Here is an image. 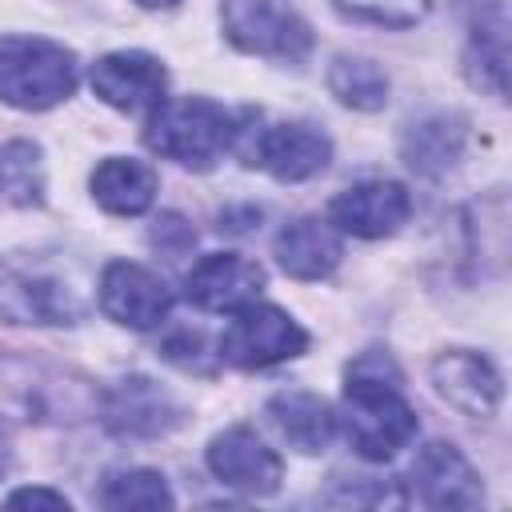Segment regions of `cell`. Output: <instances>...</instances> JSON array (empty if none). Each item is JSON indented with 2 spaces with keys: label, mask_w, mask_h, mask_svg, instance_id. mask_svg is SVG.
<instances>
[{
  "label": "cell",
  "mask_w": 512,
  "mask_h": 512,
  "mask_svg": "<svg viewBox=\"0 0 512 512\" xmlns=\"http://www.w3.org/2000/svg\"><path fill=\"white\" fill-rule=\"evenodd\" d=\"M100 504L104 508H172V492L164 484L160 472L152 468H128V472H112L100 488Z\"/></svg>",
  "instance_id": "obj_21"
},
{
  "label": "cell",
  "mask_w": 512,
  "mask_h": 512,
  "mask_svg": "<svg viewBox=\"0 0 512 512\" xmlns=\"http://www.w3.org/2000/svg\"><path fill=\"white\" fill-rule=\"evenodd\" d=\"M340 256H344V248H340L336 228L316 220V216H300V220L284 224L280 236H276V260L296 280L328 276L340 264Z\"/></svg>",
  "instance_id": "obj_16"
},
{
  "label": "cell",
  "mask_w": 512,
  "mask_h": 512,
  "mask_svg": "<svg viewBox=\"0 0 512 512\" xmlns=\"http://www.w3.org/2000/svg\"><path fill=\"white\" fill-rule=\"evenodd\" d=\"M268 420L300 452H324L336 436V416H332L328 400H320L316 392H304V388L276 392L268 400Z\"/></svg>",
  "instance_id": "obj_17"
},
{
  "label": "cell",
  "mask_w": 512,
  "mask_h": 512,
  "mask_svg": "<svg viewBox=\"0 0 512 512\" xmlns=\"http://www.w3.org/2000/svg\"><path fill=\"white\" fill-rule=\"evenodd\" d=\"M264 288V268L240 252H212L184 276V296L204 312H236Z\"/></svg>",
  "instance_id": "obj_10"
},
{
  "label": "cell",
  "mask_w": 512,
  "mask_h": 512,
  "mask_svg": "<svg viewBox=\"0 0 512 512\" xmlns=\"http://www.w3.org/2000/svg\"><path fill=\"white\" fill-rule=\"evenodd\" d=\"M412 488L416 500L428 508H476L484 488L480 476L472 472V464L444 440H432L416 452L412 460Z\"/></svg>",
  "instance_id": "obj_12"
},
{
  "label": "cell",
  "mask_w": 512,
  "mask_h": 512,
  "mask_svg": "<svg viewBox=\"0 0 512 512\" xmlns=\"http://www.w3.org/2000/svg\"><path fill=\"white\" fill-rule=\"evenodd\" d=\"M0 184L16 204H40L44 192V168H40V148L28 140H16L0 156Z\"/></svg>",
  "instance_id": "obj_23"
},
{
  "label": "cell",
  "mask_w": 512,
  "mask_h": 512,
  "mask_svg": "<svg viewBox=\"0 0 512 512\" xmlns=\"http://www.w3.org/2000/svg\"><path fill=\"white\" fill-rule=\"evenodd\" d=\"M92 196L112 216H140L156 196V172L132 156H108L92 172Z\"/></svg>",
  "instance_id": "obj_18"
},
{
  "label": "cell",
  "mask_w": 512,
  "mask_h": 512,
  "mask_svg": "<svg viewBox=\"0 0 512 512\" xmlns=\"http://www.w3.org/2000/svg\"><path fill=\"white\" fill-rule=\"evenodd\" d=\"M8 468H12V452H8V444L0 440V480L8 476Z\"/></svg>",
  "instance_id": "obj_29"
},
{
  "label": "cell",
  "mask_w": 512,
  "mask_h": 512,
  "mask_svg": "<svg viewBox=\"0 0 512 512\" xmlns=\"http://www.w3.org/2000/svg\"><path fill=\"white\" fill-rule=\"evenodd\" d=\"M0 316L12 324H76L80 304L52 280H32L0 264Z\"/></svg>",
  "instance_id": "obj_15"
},
{
  "label": "cell",
  "mask_w": 512,
  "mask_h": 512,
  "mask_svg": "<svg viewBox=\"0 0 512 512\" xmlns=\"http://www.w3.org/2000/svg\"><path fill=\"white\" fill-rule=\"evenodd\" d=\"M100 308L124 328H156L172 312V288L144 264L112 260L100 276Z\"/></svg>",
  "instance_id": "obj_8"
},
{
  "label": "cell",
  "mask_w": 512,
  "mask_h": 512,
  "mask_svg": "<svg viewBox=\"0 0 512 512\" xmlns=\"http://www.w3.org/2000/svg\"><path fill=\"white\" fill-rule=\"evenodd\" d=\"M104 424L116 436H164L180 424V408L148 376H128L104 396Z\"/></svg>",
  "instance_id": "obj_14"
},
{
  "label": "cell",
  "mask_w": 512,
  "mask_h": 512,
  "mask_svg": "<svg viewBox=\"0 0 512 512\" xmlns=\"http://www.w3.org/2000/svg\"><path fill=\"white\" fill-rule=\"evenodd\" d=\"M344 436L364 460H392L416 436V412L400 396V368L384 352H364L348 364Z\"/></svg>",
  "instance_id": "obj_1"
},
{
  "label": "cell",
  "mask_w": 512,
  "mask_h": 512,
  "mask_svg": "<svg viewBox=\"0 0 512 512\" xmlns=\"http://www.w3.org/2000/svg\"><path fill=\"white\" fill-rule=\"evenodd\" d=\"M240 136H248V144H244L248 164L272 172L276 180H308V176L324 172L332 160L328 136L312 124H272L260 132L240 128Z\"/></svg>",
  "instance_id": "obj_6"
},
{
  "label": "cell",
  "mask_w": 512,
  "mask_h": 512,
  "mask_svg": "<svg viewBox=\"0 0 512 512\" xmlns=\"http://www.w3.org/2000/svg\"><path fill=\"white\" fill-rule=\"evenodd\" d=\"M344 16L376 28H412L428 16L432 0H332Z\"/></svg>",
  "instance_id": "obj_24"
},
{
  "label": "cell",
  "mask_w": 512,
  "mask_h": 512,
  "mask_svg": "<svg viewBox=\"0 0 512 512\" xmlns=\"http://www.w3.org/2000/svg\"><path fill=\"white\" fill-rule=\"evenodd\" d=\"M76 88V56L44 36L0 40V100L24 112H44Z\"/></svg>",
  "instance_id": "obj_3"
},
{
  "label": "cell",
  "mask_w": 512,
  "mask_h": 512,
  "mask_svg": "<svg viewBox=\"0 0 512 512\" xmlns=\"http://www.w3.org/2000/svg\"><path fill=\"white\" fill-rule=\"evenodd\" d=\"M464 148V124L456 116H428L404 132V160L420 176H436L456 164Z\"/></svg>",
  "instance_id": "obj_19"
},
{
  "label": "cell",
  "mask_w": 512,
  "mask_h": 512,
  "mask_svg": "<svg viewBox=\"0 0 512 512\" xmlns=\"http://www.w3.org/2000/svg\"><path fill=\"white\" fill-rule=\"evenodd\" d=\"M328 88L340 104L356 112H376L388 100V76L364 56H336L328 68Z\"/></svg>",
  "instance_id": "obj_20"
},
{
  "label": "cell",
  "mask_w": 512,
  "mask_h": 512,
  "mask_svg": "<svg viewBox=\"0 0 512 512\" xmlns=\"http://www.w3.org/2000/svg\"><path fill=\"white\" fill-rule=\"evenodd\" d=\"M408 212H412V196L396 180H364V184H352L348 192H340L328 204V220L340 232H352V236H364V240L392 236L408 220Z\"/></svg>",
  "instance_id": "obj_9"
},
{
  "label": "cell",
  "mask_w": 512,
  "mask_h": 512,
  "mask_svg": "<svg viewBox=\"0 0 512 512\" xmlns=\"http://www.w3.org/2000/svg\"><path fill=\"white\" fill-rule=\"evenodd\" d=\"M136 4H144V8H168V4H176V0H136Z\"/></svg>",
  "instance_id": "obj_30"
},
{
  "label": "cell",
  "mask_w": 512,
  "mask_h": 512,
  "mask_svg": "<svg viewBox=\"0 0 512 512\" xmlns=\"http://www.w3.org/2000/svg\"><path fill=\"white\" fill-rule=\"evenodd\" d=\"M12 364H16V360H4V384H16V380H8V376H12ZM8 392H20V396H28V400H32V384H20V388H4V408H12Z\"/></svg>",
  "instance_id": "obj_28"
},
{
  "label": "cell",
  "mask_w": 512,
  "mask_h": 512,
  "mask_svg": "<svg viewBox=\"0 0 512 512\" xmlns=\"http://www.w3.org/2000/svg\"><path fill=\"white\" fill-rule=\"evenodd\" d=\"M164 84L168 72L148 52H108L92 64V92L120 112L156 108L164 100Z\"/></svg>",
  "instance_id": "obj_11"
},
{
  "label": "cell",
  "mask_w": 512,
  "mask_h": 512,
  "mask_svg": "<svg viewBox=\"0 0 512 512\" xmlns=\"http://www.w3.org/2000/svg\"><path fill=\"white\" fill-rule=\"evenodd\" d=\"M224 32L240 52L272 60H304L312 48V28L280 0H224Z\"/></svg>",
  "instance_id": "obj_4"
},
{
  "label": "cell",
  "mask_w": 512,
  "mask_h": 512,
  "mask_svg": "<svg viewBox=\"0 0 512 512\" xmlns=\"http://www.w3.org/2000/svg\"><path fill=\"white\" fill-rule=\"evenodd\" d=\"M504 60H508V52H504V12H500V4L492 8V20H476L472 24V48H468V72L476 76L480 68L488 72L484 76V84L492 88V96H504Z\"/></svg>",
  "instance_id": "obj_22"
},
{
  "label": "cell",
  "mask_w": 512,
  "mask_h": 512,
  "mask_svg": "<svg viewBox=\"0 0 512 512\" xmlns=\"http://www.w3.org/2000/svg\"><path fill=\"white\" fill-rule=\"evenodd\" d=\"M200 352H204V336L200 332H180V336H172L164 344V356L172 364H180V368H204L200 364Z\"/></svg>",
  "instance_id": "obj_26"
},
{
  "label": "cell",
  "mask_w": 512,
  "mask_h": 512,
  "mask_svg": "<svg viewBox=\"0 0 512 512\" xmlns=\"http://www.w3.org/2000/svg\"><path fill=\"white\" fill-rule=\"evenodd\" d=\"M304 348H308V332L288 312L256 300L236 308L220 336V356L236 368H268L300 356Z\"/></svg>",
  "instance_id": "obj_5"
},
{
  "label": "cell",
  "mask_w": 512,
  "mask_h": 512,
  "mask_svg": "<svg viewBox=\"0 0 512 512\" xmlns=\"http://www.w3.org/2000/svg\"><path fill=\"white\" fill-rule=\"evenodd\" d=\"M432 384L464 416H492L500 404V392H504V380L492 368V360L480 352H468V348L440 352L432 360Z\"/></svg>",
  "instance_id": "obj_13"
},
{
  "label": "cell",
  "mask_w": 512,
  "mask_h": 512,
  "mask_svg": "<svg viewBox=\"0 0 512 512\" xmlns=\"http://www.w3.org/2000/svg\"><path fill=\"white\" fill-rule=\"evenodd\" d=\"M208 468L220 484H228L236 492H248V496H272L280 488V476H284L280 456L244 424L212 436Z\"/></svg>",
  "instance_id": "obj_7"
},
{
  "label": "cell",
  "mask_w": 512,
  "mask_h": 512,
  "mask_svg": "<svg viewBox=\"0 0 512 512\" xmlns=\"http://www.w3.org/2000/svg\"><path fill=\"white\" fill-rule=\"evenodd\" d=\"M152 244H156V248H164L168 256H180V252H188V248L196 244V232H192L180 216H172V212H168V216H160V220H156V228H152Z\"/></svg>",
  "instance_id": "obj_25"
},
{
  "label": "cell",
  "mask_w": 512,
  "mask_h": 512,
  "mask_svg": "<svg viewBox=\"0 0 512 512\" xmlns=\"http://www.w3.org/2000/svg\"><path fill=\"white\" fill-rule=\"evenodd\" d=\"M12 508H68V496L64 492H52V488H20L8 496Z\"/></svg>",
  "instance_id": "obj_27"
},
{
  "label": "cell",
  "mask_w": 512,
  "mask_h": 512,
  "mask_svg": "<svg viewBox=\"0 0 512 512\" xmlns=\"http://www.w3.org/2000/svg\"><path fill=\"white\" fill-rule=\"evenodd\" d=\"M144 140L152 152L184 168H212L240 140V120L224 104L204 100V96L160 100L148 116Z\"/></svg>",
  "instance_id": "obj_2"
}]
</instances>
